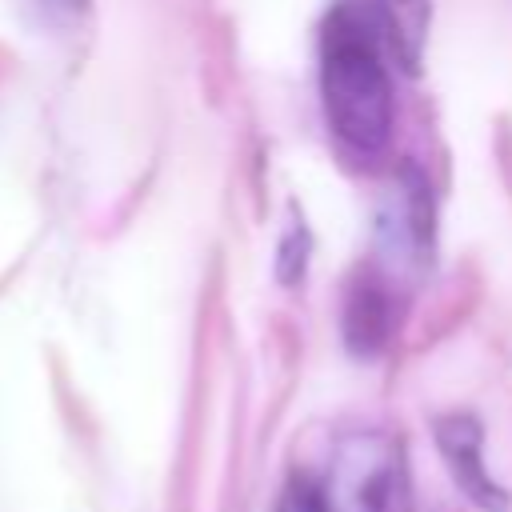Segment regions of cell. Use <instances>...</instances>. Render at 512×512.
<instances>
[{
  "label": "cell",
  "mask_w": 512,
  "mask_h": 512,
  "mask_svg": "<svg viewBox=\"0 0 512 512\" xmlns=\"http://www.w3.org/2000/svg\"><path fill=\"white\" fill-rule=\"evenodd\" d=\"M320 104L348 156L372 160L388 148L396 120L388 52L376 24L348 4L336 8L320 32Z\"/></svg>",
  "instance_id": "cell-1"
},
{
  "label": "cell",
  "mask_w": 512,
  "mask_h": 512,
  "mask_svg": "<svg viewBox=\"0 0 512 512\" xmlns=\"http://www.w3.org/2000/svg\"><path fill=\"white\" fill-rule=\"evenodd\" d=\"M324 488L328 512H408L412 488L404 452L392 436L360 432L340 444Z\"/></svg>",
  "instance_id": "cell-2"
},
{
  "label": "cell",
  "mask_w": 512,
  "mask_h": 512,
  "mask_svg": "<svg viewBox=\"0 0 512 512\" xmlns=\"http://www.w3.org/2000/svg\"><path fill=\"white\" fill-rule=\"evenodd\" d=\"M436 444H440V456L448 460V472L452 480L460 484V492L484 508V512H504L508 508V492L492 480L488 464H484V428L480 420L456 412V416H444L436 424Z\"/></svg>",
  "instance_id": "cell-3"
},
{
  "label": "cell",
  "mask_w": 512,
  "mask_h": 512,
  "mask_svg": "<svg viewBox=\"0 0 512 512\" xmlns=\"http://www.w3.org/2000/svg\"><path fill=\"white\" fill-rule=\"evenodd\" d=\"M276 512H328V500H324V488L308 476H292L280 492V504Z\"/></svg>",
  "instance_id": "cell-4"
},
{
  "label": "cell",
  "mask_w": 512,
  "mask_h": 512,
  "mask_svg": "<svg viewBox=\"0 0 512 512\" xmlns=\"http://www.w3.org/2000/svg\"><path fill=\"white\" fill-rule=\"evenodd\" d=\"M36 4L52 24H72L88 12V0H36Z\"/></svg>",
  "instance_id": "cell-5"
}]
</instances>
